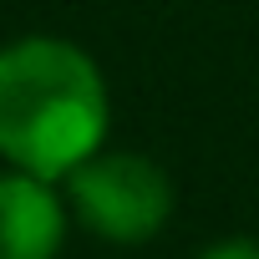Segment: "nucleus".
<instances>
[{"instance_id":"obj_3","label":"nucleus","mask_w":259,"mask_h":259,"mask_svg":"<svg viewBox=\"0 0 259 259\" xmlns=\"http://www.w3.org/2000/svg\"><path fill=\"white\" fill-rule=\"evenodd\" d=\"M71 229L61 183L6 168L0 173V259H56Z\"/></svg>"},{"instance_id":"obj_4","label":"nucleus","mask_w":259,"mask_h":259,"mask_svg":"<svg viewBox=\"0 0 259 259\" xmlns=\"http://www.w3.org/2000/svg\"><path fill=\"white\" fill-rule=\"evenodd\" d=\"M198 259H259V239H249V234H229V239H213Z\"/></svg>"},{"instance_id":"obj_2","label":"nucleus","mask_w":259,"mask_h":259,"mask_svg":"<svg viewBox=\"0 0 259 259\" xmlns=\"http://www.w3.org/2000/svg\"><path fill=\"white\" fill-rule=\"evenodd\" d=\"M61 193H66L71 219L87 234H97L102 244H122V249L163 234L178 203L168 168L133 148H102L61 183Z\"/></svg>"},{"instance_id":"obj_1","label":"nucleus","mask_w":259,"mask_h":259,"mask_svg":"<svg viewBox=\"0 0 259 259\" xmlns=\"http://www.w3.org/2000/svg\"><path fill=\"white\" fill-rule=\"evenodd\" d=\"M112 92L97 56L66 36L0 46V163L66 183L107 148Z\"/></svg>"}]
</instances>
